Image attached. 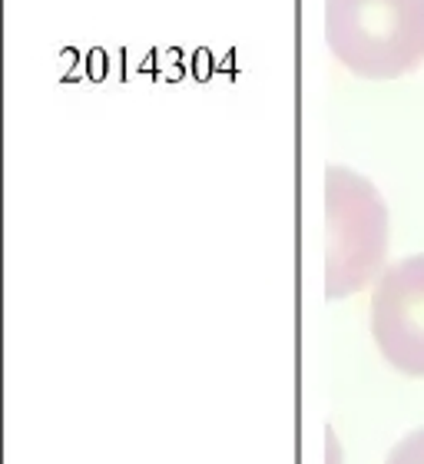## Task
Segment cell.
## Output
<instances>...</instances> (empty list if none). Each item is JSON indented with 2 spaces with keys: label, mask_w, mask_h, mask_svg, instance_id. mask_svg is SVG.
<instances>
[{
  "label": "cell",
  "mask_w": 424,
  "mask_h": 464,
  "mask_svg": "<svg viewBox=\"0 0 424 464\" xmlns=\"http://www.w3.org/2000/svg\"><path fill=\"white\" fill-rule=\"evenodd\" d=\"M328 226V295L361 289L385 259L388 213L375 186L358 173L328 166L325 173Z\"/></svg>",
  "instance_id": "obj_2"
},
{
  "label": "cell",
  "mask_w": 424,
  "mask_h": 464,
  "mask_svg": "<svg viewBox=\"0 0 424 464\" xmlns=\"http://www.w3.org/2000/svg\"><path fill=\"white\" fill-rule=\"evenodd\" d=\"M371 335L398 372L424 378V256H408L381 276L371 299Z\"/></svg>",
  "instance_id": "obj_3"
},
{
  "label": "cell",
  "mask_w": 424,
  "mask_h": 464,
  "mask_svg": "<svg viewBox=\"0 0 424 464\" xmlns=\"http://www.w3.org/2000/svg\"><path fill=\"white\" fill-rule=\"evenodd\" d=\"M385 464H424V428L411 431L405 441H398Z\"/></svg>",
  "instance_id": "obj_4"
},
{
  "label": "cell",
  "mask_w": 424,
  "mask_h": 464,
  "mask_svg": "<svg viewBox=\"0 0 424 464\" xmlns=\"http://www.w3.org/2000/svg\"><path fill=\"white\" fill-rule=\"evenodd\" d=\"M325 40L358 77H405L424 60V0H325Z\"/></svg>",
  "instance_id": "obj_1"
}]
</instances>
